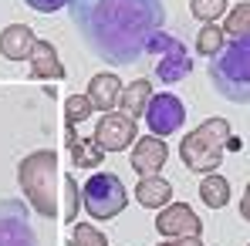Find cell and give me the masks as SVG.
<instances>
[{
    "mask_svg": "<svg viewBox=\"0 0 250 246\" xmlns=\"http://www.w3.org/2000/svg\"><path fill=\"white\" fill-rule=\"evenodd\" d=\"M135 203L146 206V209H166L172 203V186L163 175H146L135 186Z\"/></svg>",
    "mask_w": 250,
    "mask_h": 246,
    "instance_id": "cell-17",
    "label": "cell"
},
{
    "mask_svg": "<svg viewBox=\"0 0 250 246\" xmlns=\"http://www.w3.org/2000/svg\"><path fill=\"white\" fill-rule=\"evenodd\" d=\"M31 78H47V81H61L64 78V64L58 57V47L51 41H38L34 54H31Z\"/></svg>",
    "mask_w": 250,
    "mask_h": 246,
    "instance_id": "cell-15",
    "label": "cell"
},
{
    "mask_svg": "<svg viewBox=\"0 0 250 246\" xmlns=\"http://www.w3.org/2000/svg\"><path fill=\"white\" fill-rule=\"evenodd\" d=\"M240 216L250 223V182H247V189H244V196H240Z\"/></svg>",
    "mask_w": 250,
    "mask_h": 246,
    "instance_id": "cell-27",
    "label": "cell"
},
{
    "mask_svg": "<svg viewBox=\"0 0 250 246\" xmlns=\"http://www.w3.org/2000/svg\"><path fill=\"white\" fill-rule=\"evenodd\" d=\"M159 246H203V243H200V236H179V240H169Z\"/></svg>",
    "mask_w": 250,
    "mask_h": 246,
    "instance_id": "cell-26",
    "label": "cell"
},
{
    "mask_svg": "<svg viewBox=\"0 0 250 246\" xmlns=\"http://www.w3.org/2000/svg\"><path fill=\"white\" fill-rule=\"evenodd\" d=\"M189 14L203 24H216V17L227 14V0H189Z\"/></svg>",
    "mask_w": 250,
    "mask_h": 246,
    "instance_id": "cell-22",
    "label": "cell"
},
{
    "mask_svg": "<svg viewBox=\"0 0 250 246\" xmlns=\"http://www.w3.org/2000/svg\"><path fill=\"white\" fill-rule=\"evenodd\" d=\"M17 182L24 199L34 206V212L54 216V186H58V155L51 149H38L31 155H24L17 165Z\"/></svg>",
    "mask_w": 250,
    "mask_h": 246,
    "instance_id": "cell-4",
    "label": "cell"
},
{
    "mask_svg": "<svg viewBox=\"0 0 250 246\" xmlns=\"http://www.w3.org/2000/svg\"><path fill=\"white\" fill-rule=\"evenodd\" d=\"M146 122H149V132H152L156 138H169V135H176V132L183 128V122H186V105H183L176 95L159 91V95H152V101H149Z\"/></svg>",
    "mask_w": 250,
    "mask_h": 246,
    "instance_id": "cell-7",
    "label": "cell"
},
{
    "mask_svg": "<svg viewBox=\"0 0 250 246\" xmlns=\"http://www.w3.org/2000/svg\"><path fill=\"white\" fill-rule=\"evenodd\" d=\"M71 20L91 54L132 64L163 31L166 10L159 0H71Z\"/></svg>",
    "mask_w": 250,
    "mask_h": 246,
    "instance_id": "cell-1",
    "label": "cell"
},
{
    "mask_svg": "<svg viewBox=\"0 0 250 246\" xmlns=\"http://www.w3.org/2000/svg\"><path fill=\"white\" fill-rule=\"evenodd\" d=\"M34 47H38V38L27 24H10L0 31V54L7 61H31Z\"/></svg>",
    "mask_w": 250,
    "mask_h": 246,
    "instance_id": "cell-12",
    "label": "cell"
},
{
    "mask_svg": "<svg viewBox=\"0 0 250 246\" xmlns=\"http://www.w3.org/2000/svg\"><path fill=\"white\" fill-rule=\"evenodd\" d=\"M122 88L125 84L115 78V75H95L91 81H88V101L95 105V112H112L115 105H119V98H122Z\"/></svg>",
    "mask_w": 250,
    "mask_h": 246,
    "instance_id": "cell-14",
    "label": "cell"
},
{
    "mask_svg": "<svg viewBox=\"0 0 250 246\" xmlns=\"http://www.w3.org/2000/svg\"><path fill=\"white\" fill-rule=\"evenodd\" d=\"M209 81L227 101L250 105V38L227 41V47L209 61Z\"/></svg>",
    "mask_w": 250,
    "mask_h": 246,
    "instance_id": "cell-3",
    "label": "cell"
},
{
    "mask_svg": "<svg viewBox=\"0 0 250 246\" xmlns=\"http://www.w3.org/2000/svg\"><path fill=\"white\" fill-rule=\"evenodd\" d=\"M169 159V145L163 138H156V135H149V138H139L135 145H132V169L146 179V175H159V169L166 165Z\"/></svg>",
    "mask_w": 250,
    "mask_h": 246,
    "instance_id": "cell-11",
    "label": "cell"
},
{
    "mask_svg": "<svg viewBox=\"0 0 250 246\" xmlns=\"http://www.w3.org/2000/svg\"><path fill=\"white\" fill-rule=\"evenodd\" d=\"M64 145H68L71 162L78 165V169H95V165L105 162V149H102L95 138L75 135V125H64Z\"/></svg>",
    "mask_w": 250,
    "mask_h": 246,
    "instance_id": "cell-13",
    "label": "cell"
},
{
    "mask_svg": "<svg viewBox=\"0 0 250 246\" xmlns=\"http://www.w3.org/2000/svg\"><path fill=\"white\" fill-rule=\"evenodd\" d=\"M61 186H64V209H61V219L75 226L78 206H84V196H82V189H78V179H75V175H61Z\"/></svg>",
    "mask_w": 250,
    "mask_h": 246,
    "instance_id": "cell-21",
    "label": "cell"
},
{
    "mask_svg": "<svg viewBox=\"0 0 250 246\" xmlns=\"http://www.w3.org/2000/svg\"><path fill=\"white\" fill-rule=\"evenodd\" d=\"M223 31L230 34V41H240V38H250V0L237 3L230 14H227V24Z\"/></svg>",
    "mask_w": 250,
    "mask_h": 246,
    "instance_id": "cell-20",
    "label": "cell"
},
{
    "mask_svg": "<svg viewBox=\"0 0 250 246\" xmlns=\"http://www.w3.org/2000/svg\"><path fill=\"white\" fill-rule=\"evenodd\" d=\"M200 199H203L209 209H223V206L230 203V182H227L220 172L203 175V182H200Z\"/></svg>",
    "mask_w": 250,
    "mask_h": 246,
    "instance_id": "cell-18",
    "label": "cell"
},
{
    "mask_svg": "<svg viewBox=\"0 0 250 246\" xmlns=\"http://www.w3.org/2000/svg\"><path fill=\"white\" fill-rule=\"evenodd\" d=\"M31 10H38V14H54V10H61V7H71V0H24Z\"/></svg>",
    "mask_w": 250,
    "mask_h": 246,
    "instance_id": "cell-25",
    "label": "cell"
},
{
    "mask_svg": "<svg viewBox=\"0 0 250 246\" xmlns=\"http://www.w3.org/2000/svg\"><path fill=\"white\" fill-rule=\"evenodd\" d=\"M149 101H152V81L146 78H135L132 84L122 88V98H119V112L128 118H146L149 112Z\"/></svg>",
    "mask_w": 250,
    "mask_h": 246,
    "instance_id": "cell-16",
    "label": "cell"
},
{
    "mask_svg": "<svg viewBox=\"0 0 250 246\" xmlns=\"http://www.w3.org/2000/svg\"><path fill=\"white\" fill-rule=\"evenodd\" d=\"M223 47H227V31H223L220 24H203V31L196 34V51L213 61Z\"/></svg>",
    "mask_w": 250,
    "mask_h": 246,
    "instance_id": "cell-19",
    "label": "cell"
},
{
    "mask_svg": "<svg viewBox=\"0 0 250 246\" xmlns=\"http://www.w3.org/2000/svg\"><path fill=\"white\" fill-rule=\"evenodd\" d=\"M156 229H159V236H169V240L200 236V233H203V219H200L186 203H169L166 209H159Z\"/></svg>",
    "mask_w": 250,
    "mask_h": 246,
    "instance_id": "cell-10",
    "label": "cell"
},
{
    "mask_svg": "<svg viewBox=\"0 0 250 246\" xmlns=\"http://www.w3.org/2000/svg\"><path fill=\"white\" fill-rule=\"evenodd\" d=\"M0 246H38L27 209L14 199H0Z\"/></svg>",
    "mask_w": 250,
    "mask_h": 246,
    "instance_id": "cell-8",
    "label": "cell"
},
{
    "mask_svg": "<svg viewBox=\"0 0 250 246\" xmlns=\"http://www.w3.org/2000/svg\"><path fill=\"white\" fill-rule=\"evenodd\" d=\"M71 246H108V240L91 223H75L71 226Z\"/></svg>",
    "mask_w": 250,
    "mask_h": 246,
    "instance_id": "cell-24",
    "label": "cell"
},
{
    "mask_svg": "<svg viewBox=\"0 0 250 246\" xmlns=\"http://www.w3.org/2000/svg\"><path fill=\"white\" fill-rule=\"evenodd\" d=\"M146 54H156V57H159V61H156V75H159L163 84L183 81V78L193 71V57H189L186 44L176 41V38H169L166 31H159V34L152 38V44H149Z\"/></svg>",
    "mask_w": 250,
    "mask_h": 246,
    "instance_id": "cell-6",
    "label": "cell"
},
{
    "mask_svg": "<svg viewBox=\"0 0 250 246\" xmlns=\"http://www.w3.org/2000/svg\"><path fill=\"white\" fill-rule=\"evenodd\" d=\"M95 112V105L88 101V95H68L64 101V125H78Z\"/></svg>",
    "mask_w": 250,
    "mask_h": 246,
    "instance_id": "cell-23",
    "label": "cell"
},
{
    "mask_svg": "<svg viewBox=\"0 0 250 246\" xmlns=\"http://www.w3.org/2000/svg\"><path fill=\"white\" fill-rule=\"evenodd\" d=\"M91 138H95L105 152H122V149L132 145V138H139V128H135V118H128L122 112H108V115L98 118Z\"/></svg>",
    "mask_w": 250,
    "mask_h": 246,
    "instance_id": "cell-9",
    "label": "cell"
},
{
    "mask_svg": "<svg viewBox=\"0 0 250 246\" xmlns=\"http://www.w3.org/2000/svg\"><path fill=\"white\" fill-rule=\"evenodd\" d=\"M240 149H244V138H233L227 118H207L193 132H186V138L179 142V159L189 172L213 175L227 152H240Z\"/></svg>",
    "mask_w": 250,
    "mask_h": 246,
    "instance_id": "cell-2",
    "label": "cell"
},
{
    "mask_svg": "<svg viewBox=\"0 0 250 246\" xmlns=\"http://www.w3.org/2000/svg\"><path fill=\"white\" fill-rule=\"evenodd\" d=\"M84 196V209L91 219H112L119 216L128 203V192H125V182L115 172H95L88 182L82 186Z\"/></svg>",
    "mask_w": 250,
    "mask_h": 246,
    "instance_id": "cell-5",
    "label": "cell"
}]
</instances>
